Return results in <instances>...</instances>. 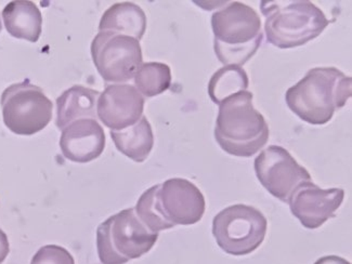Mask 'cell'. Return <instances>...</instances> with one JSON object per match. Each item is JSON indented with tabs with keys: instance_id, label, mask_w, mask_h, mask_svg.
Here are the masks:
<instances>
[{
	"instance_id": "1",
	"label": "cell",
	"mask_w": 352,
	"mask_h": 264,
	"mask_svg": "<svg viewBox=\"0 0 352 264\" xmlns=\"http://www.w3.org/2000/svg\"><path fill=\"white\" fill-rule=\"evenodd\" d=\"M352 96L351 77L336 67H314L285 94L286 104L301 120L322 126Z\"/></svg>"
},
{
	"instance_id": "2",
	"label": "cell",
	"mask_w": 352,
	"mask_h": 264,
	"mask_svg": "<svg viewBox=\"0 0 352 264\" xmlns=\"http://www.w3.org/2000/svg\"><path fill=\"white\" fill-rule=\"evenodd\" d=\"M253 98L252 92H239L219 105L214 139L230 155L252 157L268 142V124L254 107Z\"/></svg>"
},
{
	"instance_id": "3",
	"label": "cell",
	"mask_w": 352,
	"mask_h": 264,
	"mask_svg": "<svg viewBox=\"0 0 352 264\" xmlns=\"http://www.w3.org/2000/svg\"><path fill=\"white\" fill-rule=\"evenodd\" d=\"M214 54L225 65H244L261 48L263 34L258 13L233 1L212 16Z\"/></svg>"
},
{
	"instance_id": "4",
	"label": "cell",
	"mask_w": 352,
	"mask_h": 264,
	"mask_svg": "<svg viewBox=\"0 0 352 264\" xmlns=\"http://www.w3.org/2000/svg\"><path fill=\"white\" fill-rule=\"evenodd\" d=\"M267 41L280 49L297 48L317 38L329 26L324 12L308 0L261 1Z\"/></svg>"
},
{
	"instance_id": "5",
	"label": "cell",
	"mask_w": 352,
	"mask_h": 264,
	"mask_svg": "<svg viewBox=\"0 0 352 264\" xmlns=\"http://www.w3.org/2000/svg\"><path fill=\"white\" fill-rule=\"evenodd\" d=\"M159 233L146 228L135 208L122 210L98 226L97 247L102 264H125L148 254Z\"/></svg>"
},
{
	"instance_id": "6",
	"label": "cell",
	"mask_w": 352,
	"mask_h": 264,
	"mask_svg": "<svg viewBox=\"0 0 352 264\" xmlns=\"http://www.w3.org/2000/svg\"><path fill=\"white\" fill-rule=\"evenodd\" d=\"M268 221L258 209L236 204L220 211L212 220L218 246L231 256H248L265 241Z\"/></svg>"
},
{
	"instance_id": "7",
	"label": "cell",
	"mask_w": 352,
	"mask_h": 264,
	"mask_svg": "<svg viewBox=\"0 0 352 264\" xmlns=\"http://www.w3.org/2000/svg\"><path fill=\"white\" fill-rule=\"evenodd\" d=\"M0 104L6 126L19 135H33L45 129L54 112L52 100L28 79L5 89Z\"/></svg>"
},
{
	"instance_id": "8",
	"label": "cell",
	"mask_w": 352,
	"mask_h": 264,
	"mask_svg": "<svg viewBox=\"0 0 352 264\" xmlns=\"http://www.w3.org/2000/svg\"><path fill=\"white\" fill-rule=\"evenodd\" d=\"M91 56L107 82H129L142 65L140 41L120 34L99 32L91 43Z\"/></svg>"
},
{
	"instance_id": "9",
	"label": "cell",
	"mask_w": 352,
	"mask_h": 264,
	"mask_svg": "<svg viewBox=\"0 0 352 264\" xmlns=\"http://www.w3.org/2000/svg\"><path fill=\"white\" fill-rule=\"evenodd\" d=\"M254 168L261 186L283 203H289L302 183L311 181L306 168L299 165L289 151L278 145L263 150L256 158Z\"/></svg>"
},
{
	"instance_id": "10",
	"label": "cell",
	"mask_w": 352,
	"mask_h": 264,
	"mask_svg": "<svg viewBox=\"0 0 352 264\" xmlns=\"http://www.w3.org/2000/svg\"><path fill=\"white\" fill-rule=\"evenodd\" d=\"M156 204L162 216L173 226H191L202 220L206 203L202 192L194 183L173 178L160 184Z\"/></svg>"
},
{
	"instance_id": "11",
	"label": "cell",
	"mask_w": 352,
	"mask_h": 264,
	"mask_svg": "<svg viewBox=\"0 0 352 264\" xmlns=\"http://www.w3.org/2000/svg\"><path fill=\"white\" fill-rule=\"evenodd\" d=\"M344 198L342 188L323 190L312 181L298 186L289 201L294 217L306 229H319L327 220L336 216Z\"/></svg>"
},
{
	"instance_id": "12",
	"label": "cell",
	"mask_w": 352,
	"mask_h": 264,
	"mask_svg": "<svg viewBox=\"0 0 352 264\" xmlns=\"http://www.w3.org/2000/svg\"><path fill=\"white\" fill-rule=\"evenodd\" d=\"M144 103V97L133 85H110L98 99V118L111 130L125 129L140 120Z\"/></svg>"
},
{
	"instance_id": "13",
	"label": "cell",
	"mask_w": 352,
	"mask_h": 264,
	"mask_svg": "<svg viewBox=\"0 0 352 264\" xmlns=\"http://www.w3.org/2000/svg\"><path fill=\"white\" fill-rule=\"evenodd\" d=\"M60 148L64 157L74 163L97 160L105 148V133L96 120H80L62 130Z\"/></svg>"
},
{
	"instance_id": "14",
	"label": "cell",
	"mask_w": 352,
	"mask_h": 264,
	"mask_svg": "<svg viewBox=\"0 0 352 264\" xmlns=\"http://www.w3.org/2000/svg\"><path fill=\"white\" fill-rule=\"evenodd\" d=\"M99 91L84 86H74L56 99V127L63 130L80 120H96Z\"/></svg>"
},
{
	"instance_id": "15",
	"label": "cell",
	"mask_w": 352,
	"mask_h": 264,
	"mask_svg": "<svg viewBox=\"0 0 352 264\" xmlns=\"http://www.w3.org/2000/svg\"><path fill=\"white\" fill-rule=\"evenodd\" d=\"M6 30L13 37L36 43L38 41L43 25L41 10L33 1L14 0L3 11Z\"/></svg>"
},
{
	"instance_id": "16",
	"label": "cell",
	"mask_w": 352,
	"mask_h": 264,
	"mask_svg": "<svg viewBox=\"0 0 352 264\" xmlns=\"http://www.w3.org/2000/svg\"><path fill=\"white\" fill-rule=\"evenodd\" d=\"M99 31L129 36L140 41L146 31V13L129 1L114 3L103 13Z\"/></svg>"
},
{
	"instance_id": "17",
	"label": "cell",
	"mask_w": 352,
	"mask_h": 264,
	"mask_svg": "<svg viewBox=\"0 0 352 264\" xmlns=\"http://www.w3.org/2000/svg\"><path fill=\"white\" fill-rule=\"evenodd\" d=\"M111 138L116 148L135 163H143L153 148V131L146 116L131 127L111 130Z\"/></svg>"
},
{
	"instance_id": "18",
	"label": "cell",
	"mask_w": 352,
	"mask_h": 264,
	"mask_svg": "<svg viewBox=\"0 0 352 264\" xmlns=\"http://www.w3.org/2000/svg\"><path fill=\"white\" fill-rule=\"evenodd\" d=\"M250 79L245 69L236 65H225L218 69L208 82V94L214 104L220 105L239 92L248 91Z\"/></svg>"
},
{
	"instance_id": "19",
	"label": "cell",
	"mask_w": 352,
	"mask_h": 264,
	"mask_svg": "<svg viewBox=\"0 0 352 264\" xmlns=\"http://www.w3.org/2000/svg\"><path fill=\"white\" fill-rule=\"evenodd\" d=\"M135 88L146 98L155 97L169 89L171 71L167 64L160 62L142 63L135 73Z\"/></svg>"
},
{
	"instance_id": "20",
	"label": "cell",
	"mask_w": 352,
	"mask_h": 264,
	"mask_svg": "<svg viewBox=\"0 0 352 264\" xmlns=\"http://www.w3.org/2000/svg\"><path fill=\"white\" fill-rule=\"evenodd\" d=\"M157 188H159V184L146 190L139 198L135 208V214L140 219V221L153 233H159L164 230L174 228V226L168 223L160 212L159 207L156 204Z\"/></svg>"
},
{
	"instance_id": "21",
	"label": "cell",
	"mask_w": 352,
	"mask_h": 264,
	"mask_svg": "<svg viewBox=\"0 0 352 264\" xmlns=\"http://www.w3.org/2000/svg\"><path fill=\"white\" fill-rule=\"evenodd\" d=\"M31 264H75V261L73 256L63 247L46 245L36 252Z\"/></svg>"
},
{
	"instance_id": "22",
	"label": "cell",
	"mask_w": 352,
	"mask_h": 264,
	"mask_svg": "<svg viewBox=\"0 0 352 264\" xmlns=\"http://www.w3.org/2000/svg\"><path fill=\"white\" fill-rule=\"evenodd\" d=\"M10 252V245H9L8 236L5 232L0 229V264L5 261Z\"/></svg>"
},
{
	"instance_id": "23",
	"label": "cell",
	"mask_w": 352,
	"mask_h": 264,
	"mask_svg": "<svg viewBox=\"0 0 352 264\" xmlns=\"http://www.w3.org/2000/svg\"><path fill=\"white\" fill-rule=\"evenodd\" d=\"M314 264H351L344 258L338 256H323L321 259L318 260Z\"/></svg>"
},
{
	"instance_id": "24",
	"label": "cell",
	"mask_w": 352,
	"mask_h": 264,
	"mask_svg": "<svg viewBox=\"0 0 352 264\" xmlns=\"http://www.w3.org/2000/svg\"><path fill=\"white\" fill-rule=\"evenodd\" d=\"M1 28H3V26H1V21H0V32H1Z\"/></svg>"
}]
</instances>
